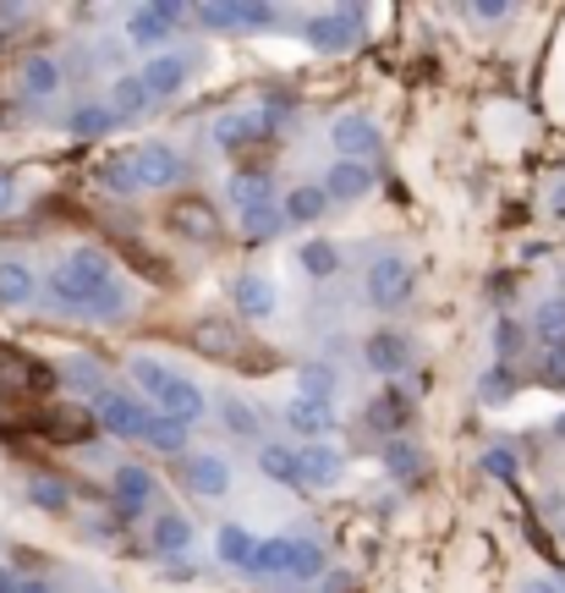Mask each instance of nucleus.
Returning <instances> with one entry per match:
<instances>
[{
  "label": "nucleus",
  "instance_id": "0eeeda50",
  "mask_svg": "<svg viewBox=\"0 0 565 593\" xmlns=\"http://www.w3.org/2000/svg\"><path fill=\"white\" fill-rule=\"evenodd\" d=\"M133 170H138V187H176L181 176H187V159L176 154L170 144H159V138H148V144L133 148Z\"/></svg>",
  "mask_w": 565,
  "mask_h": 593
},
{
  "label": "nucleus",
  "instance_id": "de8ad7c7",
  "mask_svg": "<svg viewBox=\"0 0 565 593\" xmlns=\"http://www.w3.org/2000/svg\"><path fill=\"white\" fill-rule=\"evenodd\" d=\"M275 22V6H242V28H270Z\"/></svg>",
  "mask_w": 565,
  "mask_h": 593
},
{
  "label": "nucleus",
  "instance_id": "cd10ccee",
  "mask_svg": "<svg viewBox=\"0 0 565 593\" xmlns=\"http://www.w3.org/2000/svg\"><path fill=\"white\" fill-rule=\"evenodd\" d=\"M341 391V374L329 368V363H302L296 368V396H307V402H324L329 407V396Z\"/></svg>",
  "mask_w": 565,
  "mask_h": 593
},
{
  "label": "nucleus",
  "instance_id": "72a5a7b5",
  "mask_svg": "<svg viewBox=\"0 0 565 593\" xmlns=\"http://www.w3.org/2000/svg\"><path fill=\"white\" fill-rule=\"evenodd\" d=\"M66 127H72V138H83V144H88V138H105V133H111V127H122V122L111 116V105H83V111H72V122H66Z\"/></svg>",
  "mask_w": 565,
  "mask_h": 593
},
{
  "label": "nucleus",
  "instance_id": "f8f14e48",
  "mask_svg": "<svg viewBox=\"0 0 565 593\" xmlns=\"http://www.w3.org/2000/svg\"><path fill=\"white\" fill-rule=\"evenodd\" d=\"M318 187H324L329 204H357V198H368V193L379 187V176H374L368 165H357V159H335Z\"/></svg>",
  "mask_w": 565,
  "mask_h": 593
},
{
  "label": "nucleus",
  "instance_id": "f03ea898",
  "mask_svg": "<svg viewBox=\"0 0 565 593\" xmlns=\"http://www.w3.org/2000/svg\"><path fill=\"white\" fill-rule=\"evenodd\" d=\"M111 281H116V270H111V253H105V248H72V253L50 270V296L83 313Z\"/></svg>",
  "mask_w": 565,
  "mask_h": 593
},
{
  "label": "nucleus",
  "instance_id": "f3484780",
  "mask_svg": "<svg viewBox=\"0 0 565 593\" xmlns=\"http://www.w3.org/2000/svg\"><path fill=\"white\" fill-rule=\"evenodd\" d=\"M148 539H154L159 555H176V561H181V555L192 550V522H187L181 511H159V517L148 522Z\"/></svg>",
  "mask_w": 565,
  "mask_h": 593
},
{
  "label": "nucleus",
  "instance_id": "c756f323",
  "mask_svg": "<svg viewBox=\"0 0 565 593\" xmlns=\"http://www.w3.org/2000/svg\"><path fill=\"white\" fill-rule=\"evenodd\" d=\"M285 566H291V533L264 539V544L253 550V561H248V572H259V578H285Z\"/></svg>",
  "mask_w": 565,
  "mask_h": 593
},
{
  "label": "nucleus",
  "instance_id": "c03bdc74",
  "mask_svg": "<svg viewBox=\"0 0 565 593\" xmlns=\"http://www.w3.org/2000/svg\"><path fill=\"white\" fill-rule=\"evenodd\" d=\"M483 472H489V478H500V483H516V472H522V461H516V450H505V445H494V450H483Z\"/></svg>",
  "mask_w": 565,
  "mask_h": 593
},
{
  "label": "nucleus",
  "instance_id": "473e14b6",
  "mask_svg": "<svg viewBox=\"0 0 565 593\" xmlns=\"http://www.w3.org/2000/svg\"><path fill=\"white\" fill-rule=\"evenodd\" d=\"M83 313H88V319H100V324H116V319H127V313H133V292H127L122 281H111V287L94 296Z\"/></svg>",
  "mask_w": 565,
  "mask_h": 593
},
{
  "label": "nucleus",
  "instance_id": "f257e3e1",
  "mask_svg": "<svg viewBox=\"0 0 565 593\" xmlns=\"http://www.w3.org/2000/svg\"><path fill=\"white\" fill-rule=\"evenodd\" d=\"M133 379L148 391V402L159 407V418H176V424H187V429H192V424L209 413V396H203L187 374L165 368L159 357H133Z\"/></svg>",
  "mask_w": 565,
  "mask_h": 593
},
{
  "label": "nucleus",
  "instance_id": "4468645a",
  "mask_svg": "<svg viewBox=\"0 0 565 593\" xmlns=\"http://www.w3.org/2000/svg\"><path fill=\"white\" fill-rule=\"evenodd\" d=\"M296 467H302L307 489H335L341 472H346V456L335 445H296Z\"/></svg>",
  "mask_w": 565,
  "mask_h": 593
},
{
  "label": "nucleus",
  "instance_id": "2eb2a0df",
  "mask_svg": "<svg viewBox=\"0 0 565 593\" xmlns=\"http://www.w3.org/2000/svg\"><path fill=\"white\" fill-rule=\"evenodd\" d=\"M111 489H116V506H122V517H138L154 506V472L148 467H116V478H111Z\"/></svg>",
  "mask_w": 565,
  "mask_h": 593
},
{
  "label": "nucleus",
  "instance_id": "6ab92c4d",
  "mask_svg": "<svg viewBox=\"0 0 565 593\" xmlns=\"http://www.w3.org/2000/svg\"><path fill=\"white\" fill-rule=\"evenodd\" d=\"M428 467V456L418 450V440H407V435H390L385 440V472L396 478V483H418Z\"/></svg>",
  "mask_w": 565,
  "mask_h": 593
},
{
  "label": "nucleus",
  "instance_id": "6e6552de",
  "mask_svg": "<svg viewBox=\"0 0 565 593\" xmlns=\"http://www.w3.org/2000/svg\"><path fill=\"white\" fill-rule=\"evenodd\" d=\"M363 363H368L374 374L396 379V374H407V368L418 363V352H412V341H407L401 330H374V335L363 341Z\"/></svg>",
  "mask_w": 565,
  "mask_h": 593
},
{
  "label": "nucleus",
  "instance_id": "a18cd8bd",
  "mask_svg": "<svg viewBox=\"0 0 565 593\" xmlns=\"http://www.w3.org/2000/svg\"><path fill=\"white\" fill-rule=\"evenodd\" d=\"M538 374H544V385H561V391H565V341H561V346H544Z\"/></svg>",
  "mask_w": 565,
  "mask_h": 593
},
{
  "label": "nucleus",
  "instance_id": "4be33fe9",
  "mask_svg": "<svg viewBox=\"0 0 565 593\" xmlns=\"http://www.w3.org/2000/svg\"><path fill=\"white\" fill-rule=\"evenodd\" d=\"M253 550H259V539H253L242 522H226V528L215 533V555H220V566H237V572H248Z\"/></svg>",
  "mask_w": 565,
  "mask_h": 593
},
{
  "label": "nucleus",
  "instance_id": "423d86ee",
  "mask_svg": "<svg viewBox=\"0 0 565 593\" xmlns=\"http://www.w3.org/2000/svg\"><path fill=\"white\" fill-rule=\"evenodd\" d=\"M181 17H187V6H176V0H154V6H138V11L127 17V44H138V50H159Z\"/></svg>",
  "mask_w": 565,
  "mask_h": 593
},
{
  "label": "nucleus",
  "instance_id": "aec40b11",
  "mask_svg": "<svg viewBox=\"0 0 565 593\" xmlns=\"http://www.w3.org/2000/svg\"><path fill=\"white\" fill-rule=\"evenodd\" d=\"M259 472L270 478V483H281V489H296L302 483V467H296V445H259Z\"/></svg>",
  "mask_w": 565,
  "mask_h": 593
},
{
  "label": "nucleus",
  "instance_id": "a211bd4d",
  "mask_svg": "<svg viewBox=\"0 0 565 593\" xmlns=\"http://www.w3.org/2000/svg\"><path fill=\"white\" fill-rule=\"evenodd\" d=\"M285 226H313V220H324L329 215V198H324V187L318 181H302V187H291L281 204Z\"/></svg>",
  "mask_w": 565,
  "mask_h": 593
},
{
  "label": "nucleus",
  "instance_id": "1a4fd4ad",
  "mask_svg": "<svg viewBox=\"0 0 565 593\" xmlns=\"http://www.w3.org/2000/svg\"><path fill=\"white\" fill-rule=\"evenodd\" d=\"M285 429L302 435V445H329V435L341 429V418H335V407H324V402L291 396V402H285Z\"/></svg>",
  "mask_w": 565,
  "mask_h": 593
},
{
  "label": "nucleus",
  "instance_id": "c9c22d12",
  "mask_svg": "<svg viewBox=\"0 0 565 593\" xmlns=\"http://www.w3.org/2000/svg\"><path fill=\"white\" fill-rule=\"evenodd\" d=\"M100 187H105V193H122V198L143 193V187H138V170H133V154H116V159H105V165H100Z\"/></svg>",
  "mask_w": 565,
  "mask_h": 593
},
{
  "label": "nucleus",
  "instance_id": "864d4df0",
  "mask_svg": "<svg viewBox=\"0 0 565 593\" xmlns=\"http://www.w3.org/2000/svg\"><path fill=\"white\" fill-rule=\"evenodd\" d=\"M11 593H50V589H44V583H28V578H22V583H11Z\"/></svg>",
  "mask_w": 565,
  "mask_h": 593
},
{
  "label": "nucleus",
  "instance_id": "5fc2aeb1",
  "mask_svg": "<svg viewBox=\"0 0 565 593\" xmlns=\"http://www.w3.org/2000/svg\"><path fill=\"white\" fill-rule=\"evenodd\" d=\"M555 440H565V413H561V418H555Z\"/></svg>",
  "mask_w": 565,
  "mask_h": 593
},
{
  "label": "nucleus",
  "instance_id": "603ef678",
  "mask_svg": "<svg viewBox=\"0 0 565 593\" xmlns=\"http://www.w3.org/2000/svg\"><path fill=\"white\" fill-rule=\"evenodd\" d=\"M550 209H555V215H561V220H565V181H561V187H555V198H550Z\"/></svg>",
  "mask_w": 565,
  "mask_h": 593
},
{
  "label": "nucleus",
  "instance_id": "ea45409f",
  "mask_svg": "<svg viewBox=\"0 0 565 593\" xmlns=\"http://www.w3.org/2000/svg\"><path fill=\"white\" fill-rule=\"evenodd\" d=\"M220 418H226V429H231L237 440H253V435H259V413H253L242 396H226V402H220Z\"/></svg>",
  "mask_w": 565,
  "mask_h": 593
},
{
  "label": "nucleus",
  "instance_id": "5701e85b",
  "mask_svg": "<svg viewBox=\"0 0 565 593\" xmlns=\"http://www.w3.org/2000/svg\"><path fill=\"white\" fill-rule=\"evenodd\" d=\"M148 105H154V100H148L138 72H122V77L111 83V116H116V122H133V116H143Z\"/></svg>",
  "mask_w": 565,
  "mask_h": 593
},
{
  "label": "nucleus",
  "instance_id": "e433bc0d",
  "mask_svg": "<svg viewBox=\"0 0 565 593\" xmlns=\"http://www.w3.org/2000/svg\"><path fill=\"white\" fill-rule=\"evenodd\" d=\"M285 215L275 204H253V209H242V231H248V242H270V237H281Z\"/></svg>",
  "mask_w": 565,
  "mask_h": 593
},
{
  "label": "nucleus",
  "instance_id": "dca6fc26",
  "mask_svg": "<svg viewBox=\"0 0 565 593\" xmlns=\"http://www.w3.org/2000/svg\"><path fill=\"white\" fill-rule=\"evenodd\" d=\"M231 302L242 319H275V287L264 275H237L231 281Z\"/></svg>",
  "mask_w": 565,
  "mask_h": 593
},
{
  "label": "nucleus",
  "instance_id": "a878e982",
  "mask_svg": "<svg viewBox=\"0 0 565 593\" xmlns=\"http://www.w3.org/2000/svg\"><path fill=\"white\" fill-rule=\"evenodd\" d=\"M296 264H302V275L329 281V275H341V248H335V242H324V237H313V242H302V248H296Z\"/></svg>",
  "mask_w": 565,
  "mask_h": 593
},
{
  "label": "nucleus",
  "instance_id": "9d476101",
  "mask_svg": "<svg viewBox=\"0 0 565 593\" xmlns=\"http://www.w3.org/2000/svg\"><path fill=\"white\" fill-rule=\"evenodd\" d=\"M181 483H187L192 495H203V500H226V495H231V461L198 450V456L181 461Z\"/></svg>",
  "mask_w": 565,
  "mask_h": 593
},
{
  "label": "nucleus",
  "instance_id": "a19ab883",
  "mask_svg": "<svg viewBox=\"0 0 565 593\" xmlns=\"http://www.w3.org/2000/svg\"><path fill=\"white\" fill-rule=\"evenodd\" d=\"M368 424H379V429H390V435H396V429L407 424V396L385 391V396H379V402L368 407Z\"/></svg>",
  "mask_w": 565,
  "mask_h": 593
},
{
  "label": "nucleus",
  "instance_id": "c85d7f7f",
  "mask_svg": "<svg viewBox=\"0 0 565 593\" xmlns=\"http://www.w3.org/2000/svg\"><path fill=\"white\" fill-rule=\"evenodd\" d=\"M170 231L187 237V242H209V237H215V215H209L203 204H176V209H170Z\"/></svg>",
  "mask_w": 565,
  "mask_h": 593
},
{
  "label": "nucleus",
  "instance_id": "6e6d98bb",
  "mask_svg": "<svg viewBox=\"0 0 565 593\" xmlns=\"http://www.w3.org/2000/svg\"><path fill=\"white\" fill-rule=\"evenodd\" d=\"M0 593H11V578H6V572H0Z\"/></svg>",
  "mask_w": 565,
  "mask_h": 593
},
{
  "label": "nucleus",
  "instance_id": "8fccbe9b",
  "mask_svg": "<svg viewBox=\"0 0 565 593\" xmlns=\"http://www.w3.org/2000/svg\"><path fill=\"white\" fill-rule=\"evenodd\" d=\"M324 593H352V578H346V572H329V578H324Z\"/></svg>",
  "mask_w": 565,
  "mask_h": 593
},
{
  "label": "nucleus",
  "instance_id": "4c0bfd02",
  "mask_svg": "<svg viewBox=\"0 0 565 593\" xmlns=\"http://www.w3.org/2000/svg\"><path fill=\"white\" fill-rule=\"evenodd\" d=\"M270 170H237L231 176V198L242 204V209H253V204H270Z\"/></svg>",
  "mask_w": 565,
  "mask_h": 593
},
{
  "label": "nucleus",
  "instance_id": "b1692460",
  "mask_svg": "<svg viewBox=\"0 0 565 593\" xmlns=\"http://www.w3.org/2000/svg\"><path fill=\"white\" fill-rule=\"evenodd\" d=\"M33 292H39L33 270H28L22 259H0V302H6V308H28Z\"/></svg>",
  "mask_w": 565,
  "mask_h": 593
},
{
  "label": "nucleus",
  "instance_id": "412c9836",
  "mask_svg": "<svg viewBox=\"0 0 565 593\" xmlns=\"http://www.w3.org/2000/svg\"><path fill=\"white\" fill-rule=\"evenodd\" d=\"M22 94H28V100H55V94H61V61H55V55L22 61Z\"/></svg>",
  "mask_w": 565,
  "mask_h": 593
},
{
  "label": "nucleus",
  "instance_id": "3c124183",
  "mask_svg": "<svg viewBox=\"0 0 565 593\" xmlns=\"http://www.w3.org/2000/svg\"><path fill=\"white\" fill-rule=\"evenodd\" d=\"M522 593H561L555 583H544V578H533V583H522Z\"/></svg>",
  "mask_w": 565,
  "mask_h": 593
},
{
  "label": "nucleus",
  "instance_id": "20e7f679",
  "mask_svg": "<svg viewBox=\"0 0 565 593\" xmlns=\"http://www.w3.org/2000/svg\"><path fill=\"white\" fill-rule=\"evenodd\" d=\"M357 28H363V6H346V11H318V17H307V22H302V39H307V50H318V55H341V50H352Z\"/></svg>",
  "mask_w": 565,
  "mask_h": 593
},
{
  "label": "nucleus",
  "instance_id": "39448f33",
  "mask_svg": "<svg viewBox=\"0 0 565 593\" xmlns=\"http://www.w3.org/2000/svg\"><path fill=\"white\" fill-rule=\"evenodd\" d=\"M94 418H100V429L105 435H116V440H143V429H148V407H143L138 396H127V391H100L94 396Z\"/></svg>",
  "mask_w": 565,
  "mask_h": 593
},
{
  "label": "nucleus",
  "instance_id": "79ce46f5",
  "mask_svg": "<svg viewBox=\"0 0 565 593\" xmlns=\"http://www.w3.org/2000/svg\"><path fill=\"white\" fill-rule=\"evenodd\" d=\"M209 33H231V28H242V6H198L192 11Z\"/></svg>",
  "mask_w": 565,
  "mask_h": 593
},
{
  "label": "nucleus",
  "instance_id": "37998d69",
  "mask_svg": "<svg viewBox=\"0 0 565 593\" xmlns=\"http://www.w3.org/2000/svg\"><path fill=\"white\" fill-rule=\"evenodd\" d=\"M494 352H500V363H511V357L522 352V324H516L511 313L494 319Z\"/></svg>",
  "mask_w": 565,
  "mask_h": 593
},
{
  "label": "nucleus",
  "instance_id": "09e8293b",
  "mask_svg": "<svg viewBox=\"0 0 565 593\" xmlns=\"http://www.w3.org/2000/svg\"><path fill=\"white\" fill-rule=\"evenodd\" d=\"M17 193H22V187H17V176H11V170H0V215L17 204Z\"/></svg>",
  "mask_w": 565,
  "mask_h": 593
},
{
  "label": "nucleus",
  "instance_id": "9b49d317",
  "mask_svg": "<svg viewBox=\"0 0 565 593\" xmlns=\"http://www.w3.org/2000/svg\"><path fill=\"white\" fill-rule=\"evenodd\" d=\"M329 144L341 159H357V165H368V154H379V127L368 122V116H335L329 122Z\"/></svg>",
  "mask_w": 565,
  "mask_h": 593
},
{
  "label": "nucleus",
  "instance_id": "f704fd0d",
  "mask_svg": "<svg viewBox=\"0 0 565 593\" xmlns=\"http://www.w3.org/2000/svg\"><path fill=\"white\" fill-rule=\"evenodd\" d=\"M285 578H296V583L324 578V550H318L313 539H291V566H285Z\"/></svg>",
  "mask_w": 565,
  "mask_h": 593
},
{
  "label": "nucleus",
  "instance_id": "ddd939ff",
  "mask_svg": "<svg viewBox=\"0 0 565 593\" xmlns=\"http://www.w3.org/2000/svg\"><path fill=\"white\" fill-rule=\"evenodd\" d=\"M187 72H192V61L187 55H176V50H159V55H148V66H143V89H148V100H176L181 89H187Z\"/></svg>",
  "mask_w": 565,
  "mask_h": 593
},
{
  "label": "nucleus",
  "instance_id": "393cba45",
  "mask_svg": "<svg viewBox=\"0 0 565 593\" xmlns=\"http://www.w3.org/2000/svg\"><path fill=\"white\" fill-rule=\"evenodd\" d=\"M259 133H270V116H264V111H253V116H220V122H215V144L220 148H242V144H253Z\"/></svg>",
  "mask_w": 565,
  "mask_h": 593
},
{
  "label": "nucleus",
  "instance_id": "2f4dec72",
  "mask_svg": "<svg viewBox=\"0 0 565 593\" xmlns=\"http://www.w3.org/2000/svg\"><path fill=\"white\" fill-rule=\"evenodd\" d=\"M511 396H516V374H511L505 363H494V368L478 374V402H483V407H505Z\"/></svg>",
  "mask_w": 565,
  "mask_h": 593
},
{
  "label": "nucleus",
  "instance_id": "7ed1b4c3",
  "mask_svg": "<svg viewBox=\"0 0 565 593\" xmlns=\"http://www.w3.org/2000/svg\"><path fill=\"white\" fill-rule=\"evenodd\" d=\"M412 292H418V270H412V259H401V253H379V259L368 264V275H363L368 308H407Z\"/></svg>",
  "mask_w": 565,
  "mask_h": 593
},
{
  "label": "nucleus",
  "instance_id": "49530a36",
  "mask_svg": "<svg viewBox=\"0 0 565 593\" xmlns=\"http://www.w3.org/2000/svg\"><path fill=\"white\" fill-rule=\"evenodd\" d=\"M472 17H478V22H505V17H516V6H511V0H478Z\"/></svg>",
  "mask_w": 565,
  "mask_h": 593
},
{
  "label": "nucleus",
  "instance_id": "bb28decb",
  "mask_svg": "<svg viewBox=\"0 0 565 593\" xmlns=\"http://www.w3.org/2000/svg\"><path fill=\"white\" fill-rule=\"evenodd\" d=\"M187 440H192V429L187 424H176V418H148V429H143V445H154L159 456H187Z\"/></svg>",
  "mask_w": 565,
  "mask_h": 593
},
{
  "label": "nucleus",
  "instance_id": "58836bf2",
  "mask_svg": "<svg viewBox=\"0 0 565 593\" xmlns=\"http://www.w3.org/2000/svg\"><path fill=\"white\" fill-rule=\"evenodd\" d=\"M28 500H33L39 511H66V506H72L66 483H61V478H50V472H33V478H28Z\"/></svg>",
  "mask_w": 565,
  "mask_h": 593
},
{
  "label": "nucleus",
  "instance_id": "7c9ffc66",
  "mask_svg": "<svg viewBox=\"0 0 565 593\" xmlns=\"http://www.w3.org/2000/svg\"><path fill=\"white\" fill-rule=\"evenodd\" d=\"M533 335H538L544 346H561L565 341V292L538 302V313H533Z\"/></svg>",
  "mask_w": 565,
  "mask_h": 593
}]
</instances>
